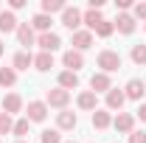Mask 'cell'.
Listing matches in <instances>:
<instances>
[{"label":"cell","mask_w":146,"mask_h":143,"mask_svg":"<svg viewBox=\"0 0 146 143\" xmlns=\"http://www.w3.org/2000/svg\"><path fill=\"white\" fill-rule=\"evenodd\" d=\"M112 126H115L118 132H124V135H132V132H135V115H132V112H118V115L112 118Z\"/></svg>","instance_id":"8992f818"},{"label":"cell","mask_w":146,"mask_h":143,"mask_svg":"<svg viewBox=\"0 0 146 143\" xmlns=\"http://www.w3.org/2000/svg\"><path fill=\"white\" fill-rule=\"evenodd\" d=\"M54 11H65V0H42V14H54Z\"/></svg>","instance_id":"d4e9b609"},{"label":"cell","mask_w":146,"mask_h":143,"mask_svg":"<svg viewBox=\"0 0 146 143\" xmlns=\"http://www.w3.org/2000/svg\"><path fill=\"white\" fill-rule=\"evenodd\" d=\"M45 104H48V107H56V109H65L70 104V93L62 90V87H54V90L45 93Z\"/></svg>","instance_id":"7a4b0ae2"},{"label":"cell","mask_w":146,"mask_h":143,"mask_svg":"<svg viewBox=\"0 0 146 143\" xmlns=\"http://www.w3.org/2000/svg\"><path fill=\"white\" fill-rule=\"evenodd\" d=\"M14 34H17V42L23 45V48H28V45L36 42V34H34V28H31V23H20Z\"/></svg>","instance_id":"9c48e42d"},{"label":"cell","mask_w":146,"mask_h":143,"mask_svg":"<svg viewBox=\"0 0 146 143\" xmlns=\"http://www.w3.org/2000/svg\"><path fill=\"white\" fill-rule=\"evenodd\" d=\"M115 9H121V11L127 14L129 9H132V3H129V0H115Z\"/></svg>","instance_id":"d6a6232c"},{"label":"cell","mask_w":146,"mask_h":143,"mask_svg":"<svg viewBox=\"0 0 146 143\" xmlns=\"http://www.w3.org/2000/svg\"><path fill=\"white\" fill-rule=\"evenodd\" d=\"M51 23H54V20L48 17V14L39 11V14H34V20H31V28L39 31V34H45V31H51Z\"/></svg>","instance_id":"603a6c76"},{"label":"cell","mask_w":146,"mask_h":143,"mask_svg":"<svg viewBox=\"0 0 146 143\" xmlns=\"http://www.w3.org/2000/svg\"><path fill=\"white\" fill-rule=\"evenodd\" d=\"M11 65H14V70H28V68L34 65V56L28 54V51H17V54H14V62H11Z\"/></svg>","instance_id":"7402d4cb"},{"label":"cell","mask_w":146,"mask_h":143,"mask_svg":"<svg viewBox=\"0 0 146 143\" xmlns=\"http://www.w3.org/2000/svg\"><path fill=\"white\" fill-rule=\"evenodd\" d=\"M76 124H79V118H76V112H70V109H62L56 115V126L59 129H76Z\"/></svg>","instance_id":"ac0fdd59"},{"label":"cell","mask_w":146,"mask_h":143,"mask_svg":"<svg viewBox=\"0 0 146 143\" xmlns=\"http://www.w3.org/2000/svg\"><path fill=\"white\" fill-rule=\"evenodd\" d=\"M90 90L98 95V93H110L112 90V81H110V76L107 73H93V79H90Z\"/></svg>","instance_id":"30bf717a"},{"label":"cell","mask_w":146,"mask_h":143,"mask_svg":"<svg viewBox=\"0 0 146 143\" xmlns=\"http://www.w3.org/2000/svg\"><path fill=\"white\" fill-rule=\"evenodd\" d=\"M132 11H135V14H132L135 20H146V3H135Z\"/></svg>","instance_id":"4dcf8cb0"},{"label":"cell","mask_w":146,"mask_h":143,"mask_svg":"<svg viewBox=\"0 0 146 143\" xmlns=\"http://www.w3.org/2000/svg\"><path fill=\"white\" fill-rule=\"evenodd\" d=\"M93 126H96V129H107V126H112V115H110L107 107L93 112Z\"/></svg>","instance_id":"44dd1931"},{"label":"cell","mask_w":146,"mask_h":143,"mask_svg":"<svg viewBox=\"0 0 146 143\" xmlns=\"http://www.w3.org/2000/svg\"><path fill=\"white\" fill-rule=\"evenodd\" d=\"M62 65H65L70 73H79L82 68H84V56L79 54V51H73V48H70V51H65V56H62Z\"/></svg>","instance_id":"52a82bcc"},{"label":"cell","mask_w":146,"mask_h":143,"mask_svg":"<svg viewBox=\"0 0 146 143\" xmlns=\"http://www.w3.org/2000/svg\"><path fill=\"white\" fill-rule=\"evenodd\" d=\"M28 126H31V121H28V118H20V121H14V129H11V132L23 140V138L28 135Z\"/></svg>","instance_id":"83f0119b"},{"label":"cell","mask_w":146,"mask_h":143,"mask_svg":"<svg viewBox=\"0 0 146 143\" xmlns=\"http://www.w3.org/2000/svg\"><path fill=\"white\" fill-rule=\"evenodd\" d=\"M112 31H115V23H112V20H104V23H98V28H96V36L107 39V36H112Z\"/></svg>","instance_id":"484cf974"},{"label":"cell","mask_w":146,"mask_h":143,"mask_svg":"<svg viewBox=\"0 0 146 143\" xmlns=\"http://www.w3.org/2000/svg\"><path fill=\"white\" fill-rule=\"evenodd\" d=\"M124 95H127L129 101H141V98L146 95V84L141 81V79H129L127 87H124Z\"/></svg>","instance_id":"ba28073f"},{"label":"cell","mask_w":146,"mask_h":143,"mask_svg":"<svg viewBox=\"0 0 146 143\" xmlns=\"http://www.w3.org/2000/svg\"><path fill=\"white\" fill-rule=\"evenodd\" d=\"M36 45H39L45 54H54V51H59L62 39H59V34H54V31H45V34L36 36Z\"/></svg>","instance_id":"5b68a950"},{"label":"cell","mask_w":146,"mask_h":143,"mask_svg":"<svg viewBox=\"0 0 146 143\" xmlns=\"http://www.w3.org/2000/svg\"><path fill=\"white\" fill-rule=\"evenodd\" d=\"M34 68L39 73H48L51 68H54V54H45V51H39V54L34 56Z\"/></svg>","instance_id":"d6986e66"},{"label":"cell","mask_w":146,"mask_h":143,"mask_svg":"<svg viewBox=\"0 0 146 143\" xmlns=\"http://www.w3.org/2000/svg\"><path fill=\"white\" fill-rule=\"evenodd\" d=\"M3 51H6V45H3V39H0V56H3Z\"/></svg>","instance_id":"d590c367"},{"label":"cell","mask_w":146,"mask_h":143,"mask_svg":"<svg viewBox=\"0 0 146 143\" xmlns=\"http://www.w3.org/2000/svg\"><path fill=\"white\" fill-rule=\"evenodd\" d=\"M98 23H104V14L98 11V9H87L84 14H82V25H87V31H96L98 28Z\"/></svg>","instance_id":"5bb4252c"},{"label":"cell","mask_w":146,"mask_h":143,"mask_svg":"<svg viewBox=\"0 0 146 143\" xmlns=\"http://www.w3.org/2000/svg\"><path fill=\"white\" fill-rule=\"evenodd\" d=\"M62 25L70 28L73 34H76L79 25H82V11H79L76 6H65V11H62Z\"/></svg>","instance_id":"277c9868"},{"label":"cell","mask_w":146,"mask_h":143,"mask_svg":"<svg viewBox=\"0 0 146 143\" xmlns=\"http://www.w3.org/2000/svg\"><path fill=\"white\" fill-rule=\"evenodd\" d=\"M90 45H93V34L87 31V28H79V31L73 34V51L82 54V51H87Z\"/></svg>","instance_id":"8fae6325"},{"label":"cell","mask_w":146,"mask_h":143,"mask_svg":"<svg viewBox=\"0 0 146 143\" xmlns=\"http://www.w3.org/2000/svg\"><path fill=\"white\" fill-rule=\"evenodd\" d=\"M11 129H14V121H11V115L0 112V135H9Z\"/></svg>","instance_id":"f546056e"},{"label":"cell","mask_w":146,"mask_h":143,"mask_svg":"<svg viewBox=\"0 0 146 143\" xmlns=\"http://www.w3.org/2000/svg\"><path fill=\"white\" fill-rule=\"evenodd\" d=\"M76 104H79V109H90V112H96V109H98V95H96L93 90H84V93H79Z\"/></svg>","instance_id":"4fadbf2b"},{"label":"cell","mask_w":146,"mask_h":143,"mask_svg":"<svg viewBox=\"0 0 146 143\" xmlns=\"http://www.w3.org/2000/svg\"><path fill=\"white\" fill-rule=\"evenodd\" d=\"M98 68H101V73H115L121 70V54L118 51H101L98 54Z\"/></svg>","instance_id":"6da1fadb"},{"label":"cell","mask_w":146,"mask_h":143,"mask_svg":"<svg viewBox=\"0 0 146 143\" xmlns=\"http://www.w3.org/2000/svg\"><path fill=\"white\" fill-rule=\"evenodd\" d=\"M17 84V70L14 68H0V87H14Z\"/></svg>","instance_id":"cb8c5ba5"},{"label":"cell","mask_w":146,"mask_h":143,"mask_svg":"<svg viewBox=\"0 0 146 143\" xmlns=\"http://www.w3.org/2000/svg\"><path fill=\"white\" fill-rule=\"evenodd\" d=\"M0 11H3V9H0Z\"/></svg>","instance_id":"74e56055"},{"label":"cell","mask_w":146,"mask_h":143,"mask_svg":"<svg viewBox=\"0 0 146 143\" xmlns=\"http://www.w3.org/2000/svg\"><path fill=\"white\" fill-rule=\"evenodd\" d=\"M135 28H138V23H135L132 14H118V17H115V31H121V34H132Z\"/></svg>","instance_id":"2e32d148"},{"label":"cell","mask_w":146,"mask_h":143,"mask_svg":"<svg viewBox=\"0 0 146 143\" xmlns=\"http://www.w3.org/2000/svg\"><path fill=\"white\" fill-rule=\"evenodd\" d=\"M17 14L14 11H0V34H9V31H17Z\"/></svg>","instance_id":"e0dca14e"},{"label":"cell","mask_w":146,"mask_h":143,"mask_svg":"<svg viewBox=\"0 0 146 143\" xmlns=\"http://www.w3.org/2000/svg\"><path fill=\"white\" fill-rule=\"evenodd\" d=\"M129 56H132L135 65H146V45H132Z\"/></svg>","instance_id":"4316f807"},{"label":"cell","mask_w":146,"mask_h":143,"mask_svg":"<svg viewBox=\"0 0 146 143\" xmlns=\"http://www.w3.org/2000/svg\"><path fill=\"white\" fill-rule=\"evenodd\" d=\"M23 109V98H20L17 93H9V95H3V112L6 115H14Z\"/></svg>","instance_id":"9a60e30c"},{"label":"cell","mask_w":146,"mask_h":143,"mask_svg":"<svg viewBox=\"0 0 146 143\" xmlns=\"http://www.w3.org/2000/svg\"><path fill=\"white\" fill-rule=\"evenodd\" d=\"M17 143H28V140H17Z\"/></svg>","instance_id":"8d00e7d4"},{"label":"cell","mask_w":146,"mask_h":143,"mask_svg":"<svg viewBox=\"0 0 146 143\" xmlns=\"http://www.w3.org/2000/svg\"><path fill=\"white\" fill-rule=\"evenodd\" d=\"M0 143H3V140H0Z\"/></svg>","instance_id":"f35d334b"},{"label":"cell","mask_w":146,"mask_h":143,"mask_svg":"<svg viewBox=\"0 0 146 143\" xmlns=\"http://www.w3.org/2000/svg\"><path fill=\"white\" fill-rule=\"evenodd\" d=\"M25 118H28L31 124H42V121L48 118V104H45V101H28Z\"/></svg>","instance_id":"3957f363"},{"label":"cell","mask_w":146,"mask_h":143,"mask_svg":"<svg viewBox=\"0 0 146 143\" xmlns=\"http://www.w3.org/2000/svg\"><path fill=\"white\" fill-rule=\"evenodd\" d=\"M124 101H127L124 90L112 87V90L107 93V109H110V112H121V107H124Z\"/></svg>","instance_id":"7c38bea8"},{"label":"cell","mask_w":146,"mask_h":143,"mask_svg":"<svg viewBox=\"0 0 146 143\" xmlns=\"http://www.w3.org/2000/svg\"><path fill=\"white\" fill-rule=\"evenodd\" d=\"M59 87L68 90V93H70V90H76V87H79V73L62 70V73H59Z\"/></svg>","instance_id":"ffe728a7"},{"label":"cell","mask_w":146,"mask_h":143,"mask_svg":"<svg viewBox=\"0 0 146 143\" xmlns=\"http://www.w3.org/2000/svg\"><path fill=\"white\" fill-rule=\"evenodd\" d=\"M70 143H73V140H70Z\"/></svg>","instance_id":"ab89813d"},{"label":"cell","mask_w":146,"mask_h":143,"mask_svg":"<svg viewBox=\"0 0 146 143\" xmlns=\"http://www.w3.org/2000/svg\"><path fill=\"white\" fill-rule=\"evenodd\" d=\"M39 143H62V135H59V129H45V132L39 135Z\"/></svg>","instance_id":"f1b7e54d"},{"label":"cell","mask_w":146,"mask_h":143,"mask_svg":"<svg viewBox=\"0 0 146 143\" xmlns=\"http://www.w3.org/2000/svg\"><path fill=\"white\" fill-rule=\"evenodd\" d=\"M129 143H146V132L141 129V132H132L129 135Z\"/></svg>","instance_id":"1f68e13d"},{"label":"cell","mask_w":146,"mask_h":143,"mask_svg":"<svg viewBox=\"0 0 146 143\" xmlns=\"http://www.w3.org/2000/svg\"><path fill=\"white\" fill-rule=\"evenodd\" d=\"M23 6H25V0H9V9H11V11H17Z\"/></svg>","instance_id":"836d02e7"},{"label":"cell","mask_w":146,"mask_h":143,"mask_svg":"<svg viewBox=\"0 0 146 143\" xmlns=\"http://www.w3.org/2000/svg\"><path fill=\"white\" fill-rule=\"evenodd\" d=\"M138 118H141V121H146V104H141V107H138Z\"/></svg>","instance_id":"e575fe53"}]
</instances>
